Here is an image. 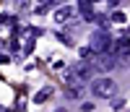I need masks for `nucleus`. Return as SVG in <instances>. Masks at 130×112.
Returning a JSON list of instances; mask_svg holds the SVG:
<instances>
[{"label":"nucleus","mask_w":130,"mask_h":112,"mask_svg":"<svg viewBox=\"0 0 130 112\" xmlns=\"http://www.w3.org/2000/svg\"><path fill=\"white\" fill-rule=\"evenodd\" d=\"M91 94L96 99H112L117 94V83L112 81V78H96V81H91Z\"/></svg>","instance_id":"1"},{"label":"nucleus","mask_w":130,"mask_h":112,"mask_svg":"<svg viewBox=\"0 0 130 112\" xmlns=\"http://www.w3.org/2000/svg\"><path fill=\"white\" fill-rule=\"evenodd\" d=\"M91 50L96 52V55H104V52H109L112 50V34L107 29H96V31H91Z\"/></svg>","instance_id":"2"},{"label":"nucleus","mask_w":130,"mask_h":112,"mask_svg":"<svg viewBox=\"0 0 130 112\" xmlns=\"http://www.w3.org/2000/svg\"><path fill=\"white\" fill-rule=\"evenodd\" d=\"M115 65H117V58H112L109 52H104V55H99V58H96L94 68H99V71H112Z\"/></svg>","instance_id":"3"},{"label":"nucleus","mask_w":130,"mask_h":112,"mask_svg":"<svg viewBox=\"0 0 130 112\" xmlns=\"http://www.w3.org/2000/svg\"><path fill=\"white\" fill-rule=\"evenodd\" d=\"M62 81H65V86H68V89H83V78L78 76V73H75V71H68V73H62Z\"/></svg>","instance_id":"4"},{"label":"nucleus","mask_w":130,"mask_h":112,"mask_svg":"<svg viewBox=\"0 0 130 112\" xmlns=\"http://www.w3.org/2000/svg\"><path fill=\"white\" fill-rule=\"evenodd\" d=\"M78 13L86 21H94L96 18V13H94V0H78Z\"/></svg>","instance_id":"5"},{"label":"nucleus","mask_w":130,"mask_h":112,"mask_svg":"<svg viewBox=\"0 0 130 112\" xmlns=\"http://www.w3.org/2000/svg\"><path fill=\"white\" fill-rule=\"evenodd\" d=\"M112 50H115V58H130V39H127V37L117 39Z\"/></svg>","instance_id":"6"},{"label":"nucleus","mask_w":130,"mask_h":112,"mask_svg":"<svg viewBox=\"0 0 130 112\" xmlns=\"http://www.w3.org/2000/svg\"><path fill=\"white\" fill-rule=\"evenodd\" d=\"M70 18H73V8H70L68 3L60 5V10L55 13V21H57V24H65V21H70Z\"/></svg>","instance_id":"7"},{"label":"nucleus","mask_w":130,"mask_h":112,"mask_svg":"<svg viewBox=\"0 0 130 112\" xmlns=\"http://www.w3.org/2000/svg\"><path fill=\"white\" fill-rule=\"evenodd\" d=\"M96 68H94V63H81L78 65V68H75V73H78L81 78H83V81H89V78H91V73H94Z\"/></svg>","instance_id":"8"},{"label":"nucleus","mask_w":130,"mask_h":112,"mask_svg":"<svg viewBox=\"0 0 130 112\" xmlns=\"http://www.w3.org/2000/svg\"><path fill=\"white\" fill-rule=\"evenodd\" d=\"M50 96H52V86H44V89H39V91L34 94V102L42 104V102H44V99H50Z\"/></svg>","instance_id":"9"},{"label":"nucleus","mask_w":130,"mask_h":112,"mask_svg":"<svg viewBox=\"0 0 130 112\" xmlns=\"http://www.w3.org/2000/svg\"><path fill=\"white\" fill-rule=\"evenodd\" d=\"M112 21H115V24H125V21H127V16L122 13V10H115V13H112Z\"/></svg>","instance_id":"10"},{"label":"nucleus","mask_w":130,"mask_h":112,"mask_svg":"<svg viewBox=\"0 0 130 112\" xmlns=\"http://www.w3.org/2000/svg\"><path fill=\"white\" fill-rule=\"evenodd\" d=\"M94 55H96V52L91 50V44H89V47H81V58H83V60H91Z\"/></svg>","instance_id":"11"},{"label":"nucleus","mask_w":130,"mask_h":112,"mask_svg":"<svg viewBox=\"0 0 130 112\" xmlns=\"http://www.w3.org/2000/svg\"><path fill=\"white\" fill-rule=\"evenodd\" d=\"M81 91H83V89H65V96H68V99H78Z\"/></svg>","instance_id":"12"},{"label":"nucleus","mask_w":130,"mask_h":112,"mask_svg":"<svg viewBox=\"0 0 130 112\" xmlns=\"http://www.w3.org/2000/svg\"><path fill=\"white\" fill-rule=\"evenodd\" d=\"M29 3H31V0H16V8H18V10H26Z\"/></svg>","instance_id":"13"},{"label":"nucleus","mask_w":130,"mask_h":112,"mask_svg":"<svg viewBox=\"0 0 130 112\" xmlns=\"http://www.w3.org/2000/svg\"><path fill=\"white\" fill-rule=\"evenodd\" d=\"M57 39H60V42H65V44H70V42H73L68 34H65V31H57Z\"/></svg>","instance_id":"14"},{"label":"nucleus","mask_w":130,"mask_h":112,"mask_svg":"<svg viewBox=\"0 0 130 112\" xmlns=\"http://www.w3.org/2000/svg\"><path fill=\"white\" fill-rule=\"evenodd\" d=\"M34 13H37V16H44V13H47V5H37Z\"/></svg>","instance_id":"15"},{"label":"nucleus","mask_w":130,"mask_h":112,"mask_svg":"<svg viewBox=\"0 0 130 112\" xmlns=\"http://www.w3.org/2000/svg\"><path fill=\"white\" fill-rule=\"evenodd\" d=\"M81 107H83V112H91V109H94V104H91V102H83Z\"/></svg>","instance_id":"16"},{"label":"nucleus","mask_w":130,"mask_h":112,"mask_svg":"<svg viewBox=\"0 0 130 112\" xmlns=\"http://www.w3.org/2000/svg\"><path fill=\"white\" fill-rule=\"evenodd\" d=\"M52 3H55V0H39V5H47V8H50Z\"/></svg>","instance_id":"17"},{"label":"nucleus","mask_w":130,"mask_h":112,"mask_svg":"<svg viewBox=\"0 0 130 112\" xmlns=\"http://www.w3.org/2000/svg\"><path fill=\"white\" fill-rule=\"evenodd\" d=\"M107 3H109V5H115V3H117V0H107Z\"/></svg>","instance_id":"18"},{"label":"nucleus","mask_w":130,"mask_h":112,"mask_svg":"<svg viewBox=\"0 0 130 112\" xmlns=\"http://www.w3.org/2000/svg\"><path fill=\"white\" fill-rule=\"evenodd\" d=\"M55 112H65V109H55Z\"/></svg>","instance_id":"19"},{"label":"nucleus","mask_w":130,"mask_h":112,"mask_svg":"<svg viewBox=\"0 0 130 112\" xmlns=\"http://www.w3.org/2000/svg\"><path fill=\"white\" fill-rule=\"evenodd\" d=\"M62 3H65V0H62Z\"/></svg>","instance_id":"20"}]
</instances>
